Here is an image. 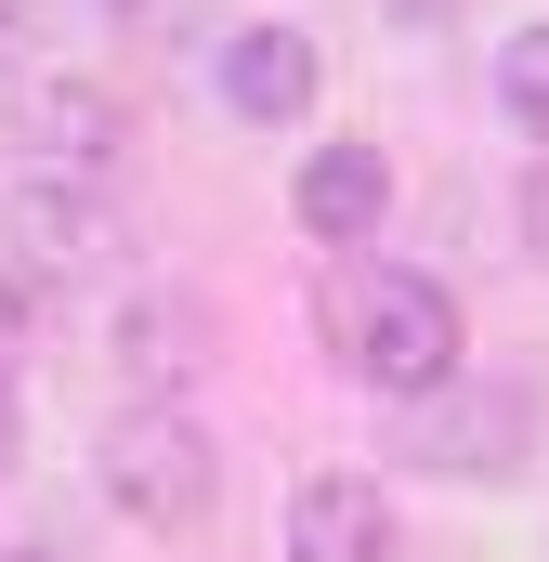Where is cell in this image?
Segmentation results:
<instances>
[{"label": "cell", "instance_id": "cell-1", "mask_svg": "<svg viewBox=\"0 0 549 562\" xmlns=\"http://www.w3.org/2000/svg\"><path fill=\"white\" fill-rule=\"evenodd\" d=\"M327 340H340V367L354 380H380V393H445L458 380V301L406 262H354V276L327 288Z\"/></svg>", "mask_w": 549, "mask_h": 562}, {"label": "cell", "instance_id": "cell-2", "mask_svg": "<svg viewBox=\"0 0 549 562\" xmlns=\"http://www.w3.org/2000/svg\"><path fill=\"white\" fill-rule=\"evenodd\" d=\"M105 497L132 510L144 537H197L210 497H223V458H210V431L183 419V406H132V419L105 431Z\"/></svg>", "mask_w": 549, "mask_h": 562}, {"label": "cell", "instance_id": "cell-3", "mask_svg": "<svg viewBox=\"0 0 549 562\" xmlns=\"http://www.w3.org/2000/svg\"><path fill=\"white\" fill-rule=\"evenodd\" d=\"M0 249H13V276L26 288H92L119 262V210H105V183H13V210H0Z\"/></svg>", "mask_w": 549, "mask_h": 562}, {"label": "cell", "instance_id": "cell-4", "mask_svg": "<svg viewBox=\"0 0 549 562\" xmlns=\"http://www.w3.org/2000/svg\"><path fill=\"white\" fill-rule=\"evenodd\" d=\"M524 445H537V406H524L511 380H497V393L445 380V393H418V431H406V458H418V471H445V484H511Z\"/></svg>", "mask_w": 549, "mask_h": 562}, {"label": "cell", "instance_id": "cell-5", "mask_svg": "<svg viewBox=\"0 0 549 562\" xmlns=\"http://www.w3.org/2000/svg\"><path fill=\"white\" fill-rule=\"evenodd\" d=\"M119 132H132V119H119L105 79H53V66L13 79V144H26L53 183H105V170H119Z\"/></svg>", "mask_w": 549, "mask_h": 562}, {"label": "cell", "instance_id": "cell-6", "mask_svg": "<svg viewBox=\"0 0 549 562\" xmlns=\"http://www.w3.org/2000/svg\"><path fill=\"white\" fill-rule=\"evenodd\" d=\"M288 210H301V236H314V249H367V236H380V210H393V170H380V144H314Z\"/></svg>", "mask_w": 549, "mask_h": 562}, {"label": "cell", "instance_id": "cell-7", "mask_svg": "<svg viewBox=\"0 0 549 562\" xmlns=\"http://www.w3.org/2000/svg\"><path fill=\"white\" fill-rule=\"evenodd\" d=\"M314 79H327V66H314L301 26H236V40H223V105H236L249 132H288V119L314 105Z\"/></svg>", "mask_w": 549, "mask_h": 562}, {"label": "cell", "instance_id": "cell-8", "mask_svg": "<svg viewBox=\"0 0 549 562\" xmlns=\"http://www.w3.org/2000/svg\"><path fill=\"white\" fill-rule=\"evenodd\" d=\"M288 562H393V510H380V484L314 471V484L288 497Z\"/></svg>", "mask_w": 549, "mask_h": 562}, {"label": "cell", "instance_id": "cell-9", "mask_svg": "<svg viewBox=\"0 0 549 562\" xmlns=\"http://www.w3.org/2000/svg\"><path fill=\"white\" fill-rule=\"evenodd\" d=\"M210 340H223V327H210V301H197V288H144L132 314H119V367L157 380V393H183L197 367H223Z\"/></svg>", "mask_w": 549, "mask_h": 562}, {"label": "cell", "instance_id": "cell-10", "mask_svg": "<svg viewBox=\"0 0 549 562\" xmlns=\"http://www.w3.org/2000/svg\"><path fill=\"white\" fill-rule=\"evenodd\" d=\"M497 119L524 144H549V26H511L497 40Z\"/></svg>", "mask_w": 549, "mask_h": 562}, {"label": "cell", "instance_id": "cell-11", "mask_svg": "<svg viewBox=\"0 0 549 562\" xmlns=\"http://www.w3.org/2000/svg\"><path fill=\"white\" fill-rule=\"evenodd\" d=\"M40 40H53V0H0V66H26Z\"/></svg>", "mask_w": 549, "mask_h": 562}, {"label": "cell", "instance_id": "cell-12", "mask_svg": "<svg viewBox=\"0 0 549 562\" xmlns=\"http://www.w3.org/2000/svg\"><path fill=\"white\" fill-rule=\"evenodd\" d=\"M26 353V301H13V276H0V367Z\"/></svg>", "mask_w": 549, "mask_h": 562}, {"label": "cell", "instance_id": "cell-13", "mask_svg": "<svg viewBox=\"0 0 549 562\" xmlns=\"http://www.w3.org/2000/svg\"><path fill=\"white\" fill-rule=\"evenodd\" d=\"M380 13H393V26H445L458 0H380Z\"/></svg>", "mask_w": 549, "mask_h": 562}, {"label": "cell", "instance_id": "cell-14", "mask_svg": "<svg viewBox=\"0 0 549 562\" xmlns=\"http://www.w3.org/2000/svg\"><path fill=\"white\" fill-rule=\"evenodd\" d=\"M13 458H26V419H13V393H0V471H13Z\"/></svg>", "mask_w": 549, "mask_h": 562}, {"label": "cell", "instance_id": "cell-15", "mask_svg": "<svg viewBox=\"0 0 549 562\" xmlns=\"http://www.w3.org/2000/svg\"><path fill=\"white\" fill-rule=\"evenodd\" d=\"M537 262H549V183H537Z\"/></svg>", "mask_w": 549, "mask_h": 562}]
</instances>
